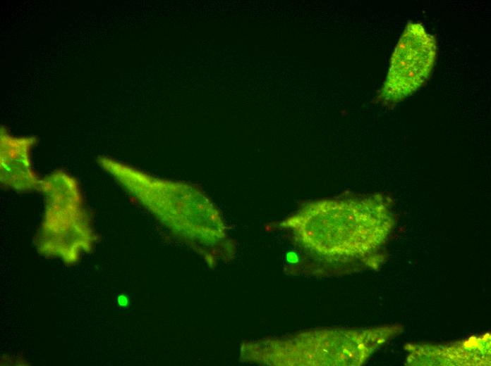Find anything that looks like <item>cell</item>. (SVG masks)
I'll return each instance as SVG.
<instances>
[{"label": "cell", "mask_w": 491, "mask_h": 366, "mask_svg": "<svg viewBox=\"0 0 491 366\" xmlns=\"http://www.w3.org/2000/svg\"><path fill=\"white\" fill-rule=\"evenodd\" d=\"M392 225L379 196L309 202L279 224L305 263L316 269L368 261L384 244Z\"/></svg>", "instance_id": "1"}, {"label": "cell", "mask_w": 491, "mask_h": 366, "mask_svg": "<svg viewBox=\"0 0 491 366\" xmlns=\"http://www.w3.org/2000/svg\"><path fill=\"white\" fill-rule=\"evenodd\" d=\"M387 339L384 327L312 330L268 341L267 362L281 366L360 365Z\"/></svg>", "instance_id": "2"}, {"label": "cell", "mask_w": 491, "mask_h": 366, "mask_svg": "<svg viewBox=\"0 0 491 366\" xmlns=\"http://www.w3.org/2000/svg\"><path fill=\"white\" fill-rule=\"evenodd\" d=\"M40 191L45 209L37 239L39 249L70 260L89 251L94 235L76 179L65 171H53L41 178Z\"/></svg>", "instance_id": "3"}, {"label": "cell", "mask_w": 491, "mask_h": 366, "mask_svg": "<svg viewBox=\"0 0 491 366\" xmlns=\"http://www.w3.org/2000/svg\"><path fill=\"white\" fill-rule=\"evenodd\" d=\"M435 56V38L421 25L408 24L392 57L382 97L397 102L411 94L428 77Z\"/></svg>", "instance_id": "4"}, {"label": "cell", "mask_w": 491, "mask_h": 366, "mask_svg": "<svg viewBox=\"0 0 491 366\" xmlns=\"http://www.w3.org/2000/svg\"><path fill=\"white\" fill-rule=\"evenodd\" d=\"M37 143L35 136L17 137L0 128V181L8 189L25 193L40 191L41 178L32 165L31 152Z\"/></svg>", "instance_id": "5"}, {"label": "cell", "mask_w": 491, "mask_h": 366, "mask_svg": "<svg viewBox=\"0 0 491 366\" xmlns=\"http://www.w3.org/2000/svg\"><path fill=\"white\" fill-rule=\"evenodd\" d=\"M488 336L471 339L463 345L449 348L421 346L408 356L414 365H467L490 363V341Z\"/></svg>", "instance_id": "6"}, {"label": "cell", "mask_w": 491, "mask_h": 366, "mask_svg": "<svg viewBox=\"0 0 491 366\" xmlns=\"http://www.w3.org/2000/svg\"><path fill=\"white\" fill-rule=\"evenodd\" d=\"M119 303L121 306L126 305L128 303V299L126 296H120L119 297Z\"/></svg>", "instance_id": "7"}]
</instances>
